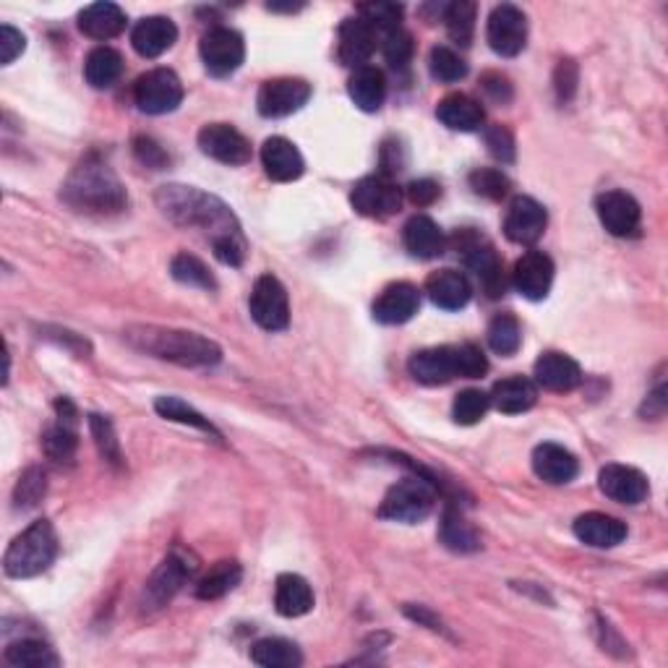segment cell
Here are the masks:
<instances>
[{
	"label": "cell",
	"mask_w": 668,
	"mask_h": 668,
	"mask_svg": "<svg viewBox=\"0 0 668 668\" xmlns=\"http://www.w3.org/2000/svg\"><path fill=\"white\" fill-rule=\"evenodd\" d=\"M157 206L175 225L201 230L210 238L214 256L228 267H241L245 259V238L241 223L223 199L199 191L193 186H162Z\"/></svg>",
	"instance_id": "obj_1"
},
{
	"label": "cell",
	"mask_w": 668,
	"mask_h": 668,
	"mask_svg": "<svg viewBox=\"0 0 668 668\" xmlns=\"http://www.w3.org/2000/svg\"><path fill=\"white\" fill-rule=\"evenodd\" d=\"M126 340L152 358L171 361L184 368H210L223 361V350L217 342L197 332H184V329L136 324V327L126 329Z\"/></svg>",
	"instance_id": "obj_2"
},
{
	"label": "cell",
	"mask_w": 668,
	"mask_h": 668,
	"mask_svg": "<svg viewBox=\"0 0 668 668\" xmlns=\"http://www.w3.org/2000/svg\"><path fill=\"white\" fill-rule=\"evenodd\" d=\"M63 201L76 212L108 217V214L126 210L128 193L108 162L87 157L74 167V173L63 184Z\"/></svg>",
	"instance_id": "obj_3"
},
{
	"label": "cell",
	"mask_w": 668,
	"mask_h": 668,
	"mask_svg": "<svg viewBox=\"0 0 668 668\" xmlns=\"http://www.w3.org/2000/svg\"><path fill=\"white\" fill-rule=\"evenodd\" d=\"M407 371L418 385L439 387L452 379H481L489 371V358L472 342L418 350L407 363Z\"/></svg>",
	"instance_id": "obj_4"
},
{
	"label": "cell",
	"mask_w": 668,
	"mask_h": 668,
	"mask_svg": "<svg viewBox=\"0 0 668 668\" xmlns=\"http://www.w3.org/2000/svg\"><path fill=\"white\" fill-rule=\"evenodd\" d=\"M405 459H407L405 465L415 472V476L394 483L392 489L387 491L379 504V517L389 522L415 525V522H424L426 517L433 512V507H437L441 483L433 476H428L420 465L411 463V457H405Z\"/></svg>",
	"instance_id": "obj_5"
},
{
	"label": "cell",
	"mask_w": 668,
	"mask_h": 668,
	"mask_svg": "<svg viewBox=\"0 0 668 668\" xmlns=\"http://www.w3.org/2000/svg\"><path fill=\"white\" fill-rule=\"evenodd\" d=\"M58 556V533L50 520H35L24 533L9 543L3 554L5 575L14 580H29L42 575Z\"/></svg>",
	"instance_id": "obj_6"
},
{
	"label": "cell",
	"mask_w": 668,
	"mask_h": 668,
	"mask_svg": "<svg viewBox=\"0 0 668 668\" xmlns=\"http://www.w3.org/2000/svg\"><path fill=\"white\" fill-rule=\"evenodd\" d=\"M197 572V559L184 551H173L165 559L160 562V567L154 569L152 577L147 580L144 590H141V612L154 614L171 603L175 595L180 593V588L191 580V575Z\"/></svg>",
	"instance_id": "obj_7"
},
{
	"label": "cell",
	"mask_w": 668,
	"mask_h": 668,
	"mask_svg": "<svg viewBox=\"0 0 668 668\" xmlns=\"http://www.w3.org/2000/svg\"><path fill=\"white\" fill-rule=\"evenodd\" d=\"M455 249L459 259L465 262V267L481 280L486 295L489 298L504 295V288H507V282H504V269L502 262H499L494 245L489 243V238H483L481 232L476 230H459L455 236Z\"/></svg>",
	"instance_id": "obj_8"
},
{
	"label": "cell",
	"mask_w": 668,
	"mask_h": 668,
	"mask_svg": "<svg viewBox=\"0 0 668 668\" xmlns=\"http://www.w3.org/2000/svg\"><path fill=\"white\" fill-rule=\"evenodd\" d=\"M134 102L147 115L173 113L184 102V84L171 68H152L136 79Z\"/></svg>",
	"instance_id": "obj_9"
},
{
	"label": "cell",
	"mask_w": 668,
	"mask_h": 668,
	"mask_svg": "<svg viewBox=\"0 0 668 668\" xmlns=\"http://www.w3.org/2000/svg\"><path fill=\"white\" fill-rule=\"evenodd\" d=\"M249 308L254 322L267 332H282L290 324V298L275 275H262L251 290Z\"/></svg>",
	"instance_id": "obj_10"
},
{
	"label": "cell",
	"mask_w": 668,
	"mask_h": 668,
	"mask_svg": "<svg viewBox=\"0 0 668 668\" xmlns=\"http://www.w3.org/2000/svg\"><path fill=\"white\" fill-rule=\"evenodd\" d=\"M486 40L489 48L502 58L520 55L528 45V16L522 9L512 3H502L491 11L489 24H486Z\"/></svg>",
	"instance_id": "obj_11"
},
{
	"label": "cell",
	"mask_w": 668,
	"mask_h": 668,
	"mask_svg": "<svg viewBox=\"0 0 668 668\" xmlns=\"http://www.w3.org/2000/svg\"><path fill=\"white\" fill-rule=\"evenodd\" d=\"M353 210L371 219H387L400 212L402 206V188L387 175H368L353 186L350 193Z\"/></svg>",
	"instance_id": "obj_12"
},
{
	"label": "cell",
	"mask_w": 668,
	"mask_h": 668,
	"mask_svg": "<svg viewBox=\"0 0 668 668\" xmlns=\"http://www.w3.org/2000/svg\"><path fill=\"white\" fill-rule=\"evenodd\" d=\"M199 53L201 61H204V68L210 71L212 76H217V79H223V76L236 74V71L243 66L245 45L243 37L238 35L236 29L214 27L201 37Z\"/></svg>",
	"instance_id": "obj_13"
},
{
	"label": "cell",
	"mask_w": 668,
	"mask_h": 668,
	"mask_svg": "<svg viewBox=\"0 0 668 668\" xmlns=\"http://www.w3.org/2000/svg\"><path fill=\"white\" fill-rule=\"evenodd\" d=\"M311 84L303 79H269L262 84L256 94V108L264 118H285V115H293L311 100Z\"/></svg>",
	"instance_id": "obj_14"
},
{
	"label": "cell",
	"mask_w": 668,
	"mask_h": 668,
	"mask_svg": "<svg viewBox=\"0 0 668 668\" xmlns=\"http://www.w3.org/2000/svg\"><path fill=\"white\" fill-rule=\"evenodd\" d=\"M199 149L206 157L223 162V165H245L251 162V141L230 123H210L199 131Z\"/></svg>",
	"instance_id": "obj_15"
},
{
	"label": "cell",
	"mask_w": 668,
	"mask_h": 668,
	"mask_svg": "<svg viewBox=\"0 0 668 668\" xmlns=\"http://www.w3.org/2000/svg\"><path fill=\"white\" fill-rule=\"evenodd\" d=\"M595 212H598L601 225L614 238H634L642 225V210L638 199L629 197L627 191H606L595 199Z\"/></svg>",
	"instance_id": "obj_16"
},
{
	"label": "cell",
	"mask_w": 668,
	"mask_h": 668,
	"mask_svg": "<svg viewBox=\"0 0 668 668\" xmlns=\"http://www.w3.org/2000/svg\"><path fill=\"white\" fill-rule=\"evenodd\" d=\"M546 206L533 197H515L507 214H504V236H507L512 243L533 245L538 238L546 232Z\"/></svg>",
	"instance_id": "obj_17"
},
{
	"label": "cell",
	"mask_w": 668,
	"mask_h": 668,
	"mask_svg": "<svg viewBox=\"0 0 668 668\" xmlns=\"http://www.w3.org/2000/svg\"><path fill=\"white\" fill-rule=\"evenodd\" d=\"M598 489L603 496H608L616 504H627V507H638L651 494V483H647L645 472L616 463L601 468Z\"/></svg>",
	"instance_id": "obj_18"
},
{
	"label": "cell",
	"mask_w": 668,
	"mask_h": 668,
	"mask_svg": "<svg viewBox=\"0 0 668 668\" xmlns=\"http://www.w3.org/2000/svg\"><path fill=\"white\" fill-rule=\"evenodd\" d=\"M554 262L543 251H528L517 259L515 272H512V285L528 301H543L551 293L554 285Z\"/></svg>",
	"instance_id": "obj_19"
},
{
	"label": "cell",
	"mask_w": 668,
	"mask_h": 668,
	"mask_svg": "<svg viewBox=\"0 0 668 668\" xmlns=\"http://www.w3.org/2000/svg\"><path fill=\"white\" fill-rule=\"evenodd\" d=\"M376 37H379L376 29L361 16L345 18L340 24V35H337V58L342 66L353 71L368 66L376 50Z\"/></svg>",
	"instance_id": "obj_20"
},
{
	"label": "cell",
	"mask_w": 668,
	"mask_h": 668,
	"mask_svg": "<svg viewBox=\"0 0 668 668\" xmlns=\"http://www.w3.org/2000/svg\"><path fill=\"white\" fill-rule=\"evenodd\" d=\"M420 308V290L411 282H392L381 290L374 303V319L379 324H405L411 322Z\"/></svg>",
	"instance_id": "obj_21"
},
{
	"label": "cell",
	"mask_w": 668,
	"mask_h": 668,
	"mask_svg": "<svg viewBox=\"0 0 668 668\" xmlns=\"http://www.w3.org/2000/svg\"><path fill=\"white\" fill-rule=\"evenodd\" d=\"M535 385L549 392H572L582 385V368L567 353L549 350L535 361Z\"/></svg>",
	"instance_id": "obj_22"
},
{
	"label": "cell",
	"mask_w": 668,
	"mask_h": 668,
	"mask_svg": "<svg viewBox=\"0 0 668 668\" xmlns=\"http://www.w3.org/2000/svg\"><path fill=\"white\" fill-rule=\"evenodd\" d=\"M262 165L272 180L277 184H290V180H298L306 171V162H303V154L298 152V147L285 136H272V139L264 141L262 147Z\"/></svg>",
	"instance_id": "obj_23"
},
{
	"label": "cell",
	"mask_w": 668,
	"mask_h": 668,
	"mask_svg": "<svg viewBox=\"0 0 668 668\" xmlns=\"http://www.w3.org/2000/svg\"><path fill=\"white\" fill-rule=\"evenodd\" d=\"M533 470L541 481H546L551 486H564L572 483L580 472V463L567 446L554 444V441H546V444H538L533 452Z\"/></svg>",
	"instance_id": "obj_24"
},
{
	"label": "cell",
	"mask_w": 668,
	"mask_h": 668,
	"mask_svg": "<svg viewBox=\"0 0 668 668\" xmlns=\"http://www.w3.org/2000/svg\"><path fill=\"white\" fill-rule=\"evenodd\" d=\"M575 535L577 541H582L590 549H614L619 543L627 541L629 530L621 520H616L612 515H603V512H588L575 520Z\"/></svg>",
	"instance_id": "obj_25"
},
{
	"label": "cell",
	"mask_w": 668,
	"mask_h": 668,
	"mask_svg": "<svg viewBox=\"0 0 668 668\" xmlns=\"http://www.w3.org/2000/svg\"><path fill=\"white\" fill-rule=\"evenodd\" d=\"M426 293L433 306L444 311H459L470 303V280L457 269H439L426 280Z\"/></svg>",
	"instance_id": "obj_26"
},
{
	"label": "cell",
	"mask_w": 668,
	"mask_h": 668,
	"mask_svg": "<svg viewBox=\"0 0 668 668\" xmlns=\"http://www.w3.org/2000/svg\"><path fill=\"white\" fill-rule=\"evenodd\" d=\"M402 243H405L407 254L415 259H437L444 254L446 238L437 223L428 214H415L407 219L405 230H402Z\"/></svg>",
	"instance_id": "obj_27"
},
{
	"label": "cell",
	"mask_w": 668,
	"mask_h": 668,
	"mask_svg": "<svg viewBox=\"0 0 668 668\" xmlns=\"http://www.w3.org/2000/svg\"><path fill=\"white\" fill-rule=\"evenodd\" d=\"M178 40V27L167 16H147L131 31V45L141 58H160Z\"/></svg>",
	"instance_id": "obj_28"
},
{
	"label": "cell",
	"mask_w": 668,
	"mask_h": 668,
	"mask_svg": "<svg viewBox=\"0 0 668 668\" xmlns=\"http://www.w3.org/2000/svg\"><path fill=\"white\" fill-rule=\"evenodd\" d=\"M491 405L496 407L499 413L517 415L530 411V407L538 402V385L528 376H509V379L496 381L494 389H491Z\"/></svg>",
	"instance_id": "obj_29"
},
{
	"label": "cell",
	"mask_w": 668,
	"mask_h": 668,
	"mask_svg": "<svg viewBox=\"0 0 668 668\" xmlns=\"http://www.w3.org/2000/svg\"><path fill=\"white\" fill-rule=\"evenodd\" d=\"M348 94L355 102V108H361L363 113H376L381 110L387 100V76L385 71L376 66H363L353 71V76L348 79Z\"/></svg>",
	"instance_id": "obj_30"
},
{
	"label": "cell",
	"mask_w": 668,
	"mask_h": 668,
	"mask_svg": "<svg viewBox=\"0 0 668 668\" xmlns=\"http://www.w3.org/2000/svg\"><path fill=\"white\" fill-rule=\"evenodd\" d=\"M275 606L277 614L288 616V619L306 616L311 608H314V590H311L306 577L293 572H285L277 577Z\"/></svg>",
	"instance_id": "obj_31"
},
{
	"label": "cell",
	"mask_w": 668,
	"mask_h": 668,
	"mask_svg": "<svg viewBox=\"0 0 668 668\" xmlns=\"http://www.w3.org/2000/svg\"><path fill=\"white\" fill-rule=\"evenodd\" d=\"M437 118L444 123L446 128L452 131H478L483 126L486 113L481 108V102L472 100L468 94H450L437 105Z\"/></svg>",
	"instance_id": "obj_32"
},
{
	"label": "cell",
	"mask_w": 668,
	"mask_h": 668,
	"mask_svg": "<svg viewBox=\"0 0 668 668\" xmlns=\"http://www.w3.org/2000/svg\"><path fill=\"white\" fill-rule=\"evenodd\" d=\"M126 11L115 3H92L79 14V29L92 40H113L126 29Z\"/></svg>",
	"instance_id": "obj_33"
},
{
	"label": "cell",
	"mask_w": 668,
	"mask_h": 668,
	"mask_svg": "<svg viewBox=\"0 0 668 668\" xmlns=\"http://www.w3.org/2000/svg\"><path fill=\"white\" fill-rule=\"evenodd\" d=\"M439 538L446 549L455 551V554H476L481 549V535L472 525L465 520L463 512L455 507H446L441 515L439 525Z\"/></svg>",
	"instance_id": "obj_34"
},
{
	"label": "cell",
	"mask_w": 668,
	"mask_h": 668,
	"mask_svg": "<svg viewBox=\"0 0 668 668\" xmlns=\"http://www.w3.org/2000/svg\"><path fill=\"white\" fill-rule=\"evenodd\" d=\"M5 664L14 668H58L61 666V658L48 642L37 640V638H24L11 642L9 647L3 651Z\"/></svg>",
	"instance_id": "obj_35"
},
{
	"label": "cell",
	"mask_w": 668,
	"mask_h": 668,
	"mask_svg": "<svg viewBox=\"0 0 668 668\" xmlns=\"http://www.w3.org/2000/svg\"><path fill=\"white\" fill-rule=\"evenodd\" d=\"M123 74V55L115 48H94L84 61V79L92 89H110Z\"/></svg>",
	"instance_id": "obj_36"
},
{
	"label": "cell",
	"mask_w": 668,
	"mask_h": 668,
	"mask_svg": "<svg viewBox=\"0 0 668 668\" xmlns=\"http://www.w3.org/2000/svg\"><path fill=\"white\" fill-rule=\"evenodd\" d=\"M243 567L238 562L225 559L217 562L214 567L197 582V598L199 601H217L223 595H228L230 590L241 585Z\"/></svg>",
	"instance_id": "obj_37"
},
{
	"label": "cell",
	"mask_w": 668,
	"mask_h": 668,
	"mask_svg": "<svg viewBox=\"0 0 668 668\" xmlns=\"http://www.w3.org/2000/svg\"><path fill=\"white\" fill-rule=\"evenodd\" d=\"M251 660L264 668H298L303 664V653L285 638H264L251 647Z\"/></svg>",
	"instance_id": "obj_38"
},
{
	"label": "cell",
	"mask_w": 668,
	"mask_h": 668,
	"mask_svg": "<svg viewBox=\"0 0 668 668\" xmlns=\"http://www.w3.org/2000/svg\"><path fill=\"white\" fill-rule=\"evenodd\" d=\"M42 450L48 459H53L58 465H71L79 450V437H76V426L63 424L58 420L55 426H50L42 437Z\"/></svg>",
	"instance_id": "obj_39"
},
{
	"label": "cell",
	"mask_w": 668,
	"mask_h": 668,
	"mask_svg": "<svg viewBox=\"0 0 668 668\" xmlns=\"http://www.w3.org/2000/svg\"><path fill=\"white\" fill-rule=\"evenodd\" d=\"M154 411H157L165 420H173V424H184L191 428H199V431L210 433L214 439H223V433L214 428V424H210V418H204L199 411H193L191 405L178 398H157L154 400Z\"/></svg>",
	"instance_id": "obj_40"
},
{
	"label": "cell",
	"mask_w": 668,
	"mask_h": 668,
	"mask_svg": "<svg viewBox=\"0 0 668 668\" xmlns=\"http://www.w3.org/2000/svg\"><path fill=\"white\" fill-rule=\"evenodd\" d=\"M476 16H478V5L470 3V0H455V3L446 5L444 24H446V35L452 37V42L468 48L472 42V35H476Z\"/></svg>",
	"instance_id": "obj_41"
},
{
	"label": "cell",
	"mask_w": 668,
	"mask_h": 668,
	"mask_svg": "<svg viewBox=\"0 0 668 668\" xmlns=\"http://www.w3.org/2000/svg\"><path fill=\"white\" fill-rule=\"evenodd\" d=\"M489 348L496 355H515L522 345V327L517 316L496 314L489 324Z\"/></svg>",
	"instance_id": "obj_42"
},
{
	"label": "cell",
	"mask_w": 668,
	"mask_h": 668,
	"mask_svg": "<svg viewBox=\"0 0 668 668\" xmlns=\"http://www.w3.org/2000/svg\"><path fill=\"white\" fill-rule=\"evenodd\" d=\"M171 275L173 280H178L180 285H188V288H199V290H217V280L206 267L204 262L191 254H178L173 256L171 262Z\"/></svg>",
	"instance_id": "obj_43"
},
{
	"label": "cell",
	"mask_w": 668,
	"mask_h": 668,
	"mask_svg": "<svg viewBox=\"0 0 668 668\" xmlns=\"http://www.w3.org/2000/svg\"><path fill=\"white\" fill-rule=\"evenodd\" d=\"M428 71L441 84H455L468 76V63H465V58L457 50L446 48V45H437L431 55H428Z\"/></svg>",
	"instance_id": "obj_44"
},
{
	"label": "cell",
	"mask_w": 668,
	"mask_h": 668,
	"mask_svg": "<svg viewBox=\"0 0 668 668\" xmlns=\"http://www.w3.org/2000/svg\"><path fill=\"white\" fill-rule=\"evenodd\" d=\"M89 431H92L97 450H100L102 459H105L108 465H113V468H121L123 465V450H121V441L118 433H115L113 420L108 418V415L92 413L89 415Z\"/></svg>",
	"instance_id": "obj_45"
},
{
	"label": "cell",
	"mask_w": 668,
	"mask_h": 668,
	"mask_svg": "<svg viewBox=\"0 0 668 668\" xmlns=\"http://www.w3.org/2000/svg\"><path fill=\"white\" fill-rule=\"evenodd\" d=\"M48 494V476L42 468H27L18 478L14 489V509L16 512H29L42 502Z\"/></svg>",
	"instance_id": "obj_46"
},
{
	"label": "cell",
	"mask_w": 668,
	"mask_h": 668,
	"mask_svg": "<svg viewBox=\"0 0 668 668\" xmlns=\"http://www.w3.org/2000/svg\"><path fill=\"white\" fill-rule=\"evenodd\" d=\"M491 407V398L481 389H465L455 398V405H452V418L457 420L459 426H476L481 424Z\"/></svg>",
	"instance_id": "obj_47"
},
{
	"label": "cell",
	"mask_w": 668,
	"mask_h": 668,
	"mask_svg": "<svg viewBox=\"0 0 668 668\" xmlns=\"http://www.w3.org/2000/svg\"><path fill=\"white\" fill-rule=\"evenodd\" d=\"M402 14L405 9L398 3H363L358 5V16L376 29V35H389V31L402 27Z\"/></svg>",
	"instance_id": "obj_48"
},
{
	"label": "cell",
	"mask_w": 668,
	"mask_h": 668,
	"mask_svg": "<svg viewBox=\"0 0 668 668\" xmlns=\"http://www.w3.org/2000/svg\"><path fill=\"white\" fill-rule=\"evenodd\" d=\"M509 178L496 167H478L476 173H470V188L478 197L502 201L509 193Z\"/></svg>",
	"instance_id": "obj_49"
},
{
	"label": "cell",
	"mask_w": 668,
	"mask_h": 668,
	"mask_svg": "<svg viewBox=\"0 0 668 668\" xmlns=\"http://www.w3.org/2000/svg\"><path fill=\"white\" fill-rule=\"evenodd\" d=\"M381 50H385V58L387 63L392 68H407V63L413 61V37L411 31L405 29H394L389 31V35H385V45H381Z\"/></svg>",
	"instance_id": "obj_50"
},
{
	"label": "cell",
	"mask_w": 668,
	"mask_h": 668,
	"mask_svg": "<svg viewBox=\"0 0 668 668\" xmlns=\"http://www.w3.org/2000/svg\"><path fill=\"white\" fill-rule=\"evenodd\" d=\"M486 147H489L491 157L502 162V165H509V162H515V136L507 126H502V123H494V126H489L483 131Z\"/></svg>",
	"instance_id": "obj_51"
},
{
	"label": "cell",
	"mask_w": 668,
	"mask_h": 668,
	"mask_svg": "<svg viewBox=\"0 0 668 668\" xmlns=\"http://www.w3.org/2000/svg\"><path fill=\"white\" fill-rule=\"evenodd\" d=\"M134 154L141 165L152 167V171H162V167H167V162H171L165 149H162L154 139H149V136H136Z\"/></svg>",
	"instance_id": "obj_52"
},
{
	"label": "cell",
	"mask_w": 668,
	"mask_h": 668,
	"mask_svg": "<svg viewBox=\"0 0 668 668\" xmlns=\"http://www.w3.org/2000/svg\"><path fill=\"white\" fill-rule=\"evenodd\" d=\"M24 50H27V37L11 27V24H3V27H0V63L11 66Z\"/></svg>",
	"instance_id": "obj_53"
},
{
	"label": "cell",
	"mask_w": 668,
	"mask_h": 668,
	"mask_svg": "<svg viewBox=\"0 0 668 668\" xmlns=\"http://www.w3.org/2000/svg\"><path fill=\"white\" fill-rule=\"evenodd\" d=\"M554 89L559 102H569L577 92V63L575 61H559V66L554 71Z\"/></svg>",
	"instance_id": "obj_54"
},
{
	"label": "cell",
	"mask_w": 668,
	"mask_h": 668,
	"mask_svg": "<svg viewBox=\"0 0 668 668\" xmlns=\"http://www.w3.org/2000/svg\"><path fill=\"white\" fill-rule=\"evenodd\" d=\"M407 197H411V201H413L415 206H431L433 201L441 197V186L437 184V180H431V178L413 180V184L407 186Z\"/></svg>",
	"instance_id": "obj_55"
},
{
	"label": "cell",
	"mask_w": 668,
	"mask_h": 668,
	"mask_svg": "<svg viewBox=\"0 0 668 668\" xmlns=\"http://www.w3.org/2000/svg\"><path fill=\"white\" fill-rule=\"evenodd\" d=\"M481 87H483V92L491 97V100L499 102V105H504V102L512 100V84H509L507 76L494 74V71H491V74H483Z\"/></svg>",
	"instance_id": "obj_56"
},
{
	"label": "cell",
	"mask_w": 668,
	"mask_h": 668,
	"mask_svg": "<svg viewBox=\"0 0 668 668\" xmlns=\"http://www.w3.org/2000/svg\"><path fill=\"white\" fill-rule=\"evenodd\" d=\"M402 165H405V157H402L400 141H394V139L385 141V147H381V167H385V173L381 175L392 178L394 173L402 171Z\"/></svg>",
	"instance_id": "obj_57"
},
{
	"label": "cell",
	"mask_w": 668,
	"mask_h": 668,
	"mask_svg": "<svg viewBox=\"0 0 668 668\" xmlns=\"http://www.w3.org/2000/svg\"><path fill=\"white\" fill-rule=\"evenodd\" d=\"M405 614L411 616V619L420 621V625H426L428 629H433V632H444V627H441V621L433 616L431 612H426L424 606H405Z\"/></svg>",
	"instance_id": "obj_58"
}]
</instances>
